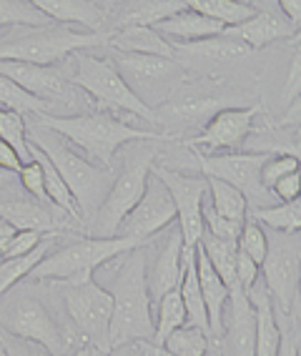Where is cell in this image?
Segmentation results:
<instances>
[{"instance_id":"603a6c76","label":"cell","mask_w":301,"mask_h":356,"mask_svg":"<svg viewBox=\"0 0 301 356\" xmlns=\"http://www.w3.org/2000/svg\"><path fill=\"white\" fill-rule=\"evenodd\" d=\"M196 276H199V289L204 296L206 306V318H209V339L216 341L221 337V324H224V309L229 304V289L224 286V281L218 279V274L211 268L206 254L201 246H196Z\"/></svg>"},{"instance_id":"ab89813d","label":"cell","mask_w":301,"mask_h":356,"mask_svg":"<svg viewBox=\"0 0 301 356\" xmlns=\"http://www.w3.org/2000/svg\"><path fill=\"white\" fill-rule=\"evenodd\" d=\"M51 20L33 6V0H0V31L3 28H38Z\"/></svg>"},{"instance_id":"3957f363","label":"cell","mask_w":301,"mask_h":356,"mask_svg":"<svg viewBox=\"0 0 301 356\" xmlns=\"http://www.w3.org/2000/svg\"><path fill=\"white\" fill-rule=\"evenodd\" d=\"M28 138H31V146L43 153L45 159L53 163L58 176L63 178L65 188L71 191L73 201L78 206V213H81V221L86 226L90 218L96 216V211L101 209V204L108 196L115 168H101V165L90 163L63 136L48 131L38 121H33L28 126Z\"/></svg>"},{"instance_id":"5b68a950","label":"cell","mask_w":301,"mask_h":356,"mask_svg":"<svg viewBox=\"0 0 301 356\" xmlns=\"http://www.w3.org/2000/svg\"><path fill=\"white\" fill-rule=\"evenodd\" d=\"M106 33L76 31L71 26L48 23L38 28H10L8 35L0 38V63L15 60V63L33 65H58L68 56H76L90 48H106L108 45Z\"/></svg>"},{"instance_id":"1f68e13d","label":"cell","mask_w":301,"mask_h":356,"mask_svg":"<svg viewBox=\"0 0 301 356\" xmlns=\"http://www.w3.org/2000/svg\"><path fill=\"white\" fill-rule=\"evenodd\" d=\"M58 238H60V236H48L38 248H33L31 254L0 261V299H3L10 289L18 286L20 281H26L28 276H31L33 268L38 266L40 261L53 251V243H56Z\"/></svg>"},{"instance_id":"9a60e30c","label":"cell","mask_w":301,"mask_h":356,"mask_svg":"<svg viewBox=\"0 0 301 356\" xmlns=\"http://www.w3.org/2000/svg\"><path fill=\"white\" fill-rule=\"evenodd\" d=\"M259 113H261L259 106H229V108L211 115L209 123L201 128L199 134L186 138L184 143L188 148H193V151L206 148L209 153L241 151V146H244L246 136L251 134Z\"/></svg>"},{"instance_id":"30bf717a","label":"cell","mask_w":301,"mask_h":356,"mask_svg":"<svg viewBox=\"0 0 301 356\" xmlns=\"http://www.w3.org/2000/svg\"><path fill=\"white\" fill-rule=\"evenodd\" d=\"M266 231V256L261 261V284L279 314L299 316L301 236Z\"/></svg>"},{"instance_id":"277c9868","label":"cell","mask_w":301,"mask_h":356,"mask_svg":"<svg viewBox=\"0 0 301 356\" xmlns=\"http://www.w3.org/2000/svg\"><path fill=\"white\" fill-rule=\"evenodd\" d=\"M123 148L126 151L121 156V168L115 171L108 196L96 211V216L83 226V234L90 238H113L121 221L141 201L151 168L158 163V140H133Z\"/></svg>"},{"instance_id":"f5cc1de1","label":"cell","mask_w":301,"mask_h":356,"mask_svg":"<svg viewBox=\"0 0 301 356\" xmlns=\"http://www.w3.org/2000/svg\"><path fill=\"white\" fill-rule=\"evenodd\" d=\"M13 236H15L13 226L0 218V251H3V254H6V246L10 243V238H13Z\"/></svg>"},{"instance_id":"484cf974","label":"cell","mask_w":301,"mask_h":356,"mask_svg":"<svg viewBox=\"0 0 301 356\" xmlns=\"http://www.w3.org/2000/svg\"><path fill=\"white\" fill-rule=\"evenodd\" d=\"M106 48H111L115 53H141V56H161L176 60L173 45L161 38L154 28H141V26L118 28V31L111 33Z\"/></svg>"},{"instance_id":"4dcf8cb0","label":"cell","mask_w":301,"mask_h":356,"mask_svg":"<svg viewBox=\"0 0 301 356\" xmlns=\"http://www.w3.org/2000/svg\"><path fill=\"white\" fill-rule=\"evenodd\" d=\"M201 251L206 254L211 268L218 274V279L224 281V286L229 289V293H244L238 289L236 281V243L234 241H218L213 236L204 234L199 241Z\"/></svg>"},{"instance_id":"7dc6e473","label":"cell","mask_w":301,"mask_h":356,"mask_svg":"<svg viewBox=\"0 0 301 356\" xmlns=\"http://www.w3.org/2000/svg\"><path fill=\"white\" fill-rule=\"evenodd\" d=\"M271 193H274L276 204H288V201H296V198H299V171L279 178V181L271 186Z\"/></svg>"},{"instance_id":"7c38bea8","label":"cell","mask_w":301,"mask_h":356,"mask_svg":"<svg viewBox=\"0 0 301 356\" xmlns=\"http://www.w3.org/2000/svg\"><path fill=\"white\" fill-rule=\"evenodd\" d=\"M229 108L226 96L216 88V83H191V86H176L171 96L166 101L156 106V126L163 128L161 134H166L171 138L181 136V131L188 128H204L211 115L218 111Z\"/></svg>"},{"instance_id":"6da1fadb","label":"cell","mask_w":301,"mask_h":356,"mask_svg":"<svg viewBox=\"0 0 301 356\" xmlns=\"http://www.w3.org/2000/svg\"><path fill=\"white\" fill-rule=\"evenodd\" d=\"M148 246L133 248L123 254L113 271L111 286V329H108V351L131 341H154V304L146 286V264Z\"/></svg>"},{"instance_id":"c3c4849f","label":"cell","mask_w":301,"mask_h":356,"mask_svg":"<svg viewBox=\"0 0 301 356\" xmlns=\"http://www.w3.org/2000/svg\"><path fill=\"white\" fill-rule=\"evenodd\" d=\"M20 168H23V165H20V161L13 153V148L0 140V171H8V173H15V176H18Z\"/></svg>"},{"instance_id":"7402d4cb","label":"cell","mask_w":301,"mask_h":356,"mask_svg":"<svg viewBox=\"0 0 301 356\" xmlns=\"http://www.w3.org/2000/svg\"><path fill=\"white\" fill-rule=\"evenodd\" d=\"M33 6L51 23L60 26L88 28V33H106L111 35V3H96V0H33Z\"/></svg>"},{"instance_id":"ba28073f","label":"cell","mask_w":301,"mask_h":356,"mask_svg":"<svg viewBox=\"0 0 301 356\" xmlns=\"http://www.w3.org/2000/svg\"><path fill=\"white\" fill-rule=\"evenodd\" d=\"M53 289L63 301L65 316L71 321L76 337L93 354H108V329H111V293L96 279L78 281H53Z\"/></svg>"},{"instance_id":"f35d334b","label":"cell","mask_w":301,"mask_h":356,"mask_svg":"<svg viewBox=\"0 0 301 356\" xmlns=\"http://www.w3.org/2000/svg\"><path fill=\"white\" fill-rule=\"evenodd\" d=\"M0 140L13 148L20 165L33 163L31 143H28V123L23 115L0 108Z\"/></svg>"},{"instance_id":"816d5d0a","label":"cell","mask_w":301,"mask_h":356,"mask_svg":"<svg viewBox=\"0 0 301 356\" xmlns=\"http://www.w3.org/2000/svg\"><path fill=\"white\" fill-rule=\"evenodd\" d=\"M276 3H279V10L286 15L288 23L299 31V23H301V3L299 0H276Z\"/></svg>"},{"instance_id":"4316f807","label":"cell","mask_w":301,"mask_h":356,"mask_svg":"<svg viewBox=\"0 0 301 356\" xmlns=\"http://www.w3.org/2000/svg\"><path fill=\"white\" fill-rule=\"evenodd\" d=\"M246 299L254 306V318H257L254 356H276V351H279V324H276L274 304H271L269 293H266L261 281L246 293Z\"/></svg>"},{"instance_id":"60d3db41","label":"cell","mask_w":301,"mask_h":356,"mask_svg":"<svg viewBox=\"0 0 301 356\" xmlns=\"http://www.w3.org/2000/svg\"><path fill=\"white\" fill-rule=\"evenodd\" d=\"M236 248L241 254L249 256L254 264L261 266L263 256H266V231H263L261 223H257L254 218L246 213L244 223H241V234L236 238Z\"/></svg>"},{"instance_id":"9f6ffc18","label":"cell","mask_w":301,"mask_h":356,"mask_svg":"<svg viewBox=\"0 0 301 356\" xmlns=\"http://www.w3.org/2000/svg\"><path fill=\"white\" fill-rule=\"evenodd\" d=\"M148 356H168V354H166V351L156 349V346H151V349H148Z\"/></svg>"},{"instance_id":"ee69618b","label":"cell","mask_w":301,"mask_h":356,"mask_svg":"<svg viewBox=\"0 0 301 356\" xmlns=\"http://www.w3.org/2000/svg\"><path fill=\"white\" fill-rule=\"evenodd\" d=\"M18 184L31 198H35V201H40V204H51V201H48V196H45L43 171H40V165H38V161H35V159H33V163L23 165V168L18 171Z\"/></svg>"},{"instance_id":"bcb514c9","label":"cell","mask_w":301,"mask_h":356,"mask_svg":"<svg viewBox=\"0 0 301 356\" xmlns=\"http://www.w3.org/2000/svg\"><path fill=\"white\" fill-rule=\"evenodd\" d=\"M236 281H238V289L244 293H249L251 289L261 281V268H259V264H254V261L246 254H241V251H236Z\"/></svg>"},{"instance_id":"836d02e7","label":"cell","mask_w":301,"mask_h":356,"mask_svg":"<svg viewBox=\"0 0 301 356\" xmlns=\"http://www.w3.org/2000/svg\"><path fill=\"white\" fill-rule=\"evenodd\" d=\"M154 341L151 346L161 349V343L166 341L168 334L181 326H186V309H184V301H181V293H179V286L168 291L163 299L156 304L154 309Z\"/></svg>"},{"instance_id":"44dd1931","label":"cell","mask_w":301,"mask_h":356,"mask_svg":"<svg viewBox=\"0 0 301 356\" xmlns=\"http://www.w3.org/2000/svg\"><path fill=\"white\" fill-rule=\"evenodd\" d=\"M221 356H254L257 346V318L246 293H231L224 309L221 337L216 339Z\"/></svg>"},{"instance_id":"7a4b0ae2","label":"cell","mask_w":301,"mask_h":356,"mask_svg":"<svg viewBox=\"0 0 301 356\" xmlns=\"http://www.w3.org/2000/svg\"><path fill=\"white\" fill-rule=\"evenodd\" d=\"M33 121H38L53 134L63 136L71 146L86 153L83 159L101 168H113L115 153L133 140H158V143L171 140L161 131H141L108 111H93L81 115H38Z\"/></svg>"},{"instance_id":"9c48e42d","label":"cell","mask_w":301,"mask_h":356,"mask_svg":"<svg viewBox=\"0 0 301 356\" xmlns=\"http://www.w3.org/2000/svg\"><path fill=\"white\" fill-rule=\"evenodd\" d=\"M73 58H76V70L68 73V83L73 88L86 90L93 101H98V106H101L98 111H108V113L121 111V113H129L131 118H141V121L156 126L154 108H148L146 103L136 96L111 60L93 56L88 51L76 53Z\"/></svg>"},{"instance_id":"db71d44e","label":"cell","mask_w":301,"mask_h":356,"mask_svg":"<svg viewBox=\"0 0 301 356\" xmlns=\"http://www.w3.org/2000/svg\"><path fill=\"white\" fill-rule=\"evenodd\" d=\"M18 181L15 173H8V171H0V188H6V186H13Z\"/></svg>"},{"instance_id":"52a82bcc","label":"cell","mask_w":301,"mask_h":356,"mask_svg":"<svg viewBox=\"0 0 301 356\" xmlns=\"http://www.w3.org/2000/svg\"><path fill=\"white\" fill-rule=\"evenodd\" d=\"M143 243L131 241V238H90V236H78L71 243L60 248H53L51 254L33 268L31 281L40 284H53V281H78V279H93V271L111 261L121 259L133 248H141Z\"/></svg>"},{"instance_id":"d6a6232c","label":"cell","mask_w":301,"mask_h":356,"mask_svg":"<svg viewBox=\"0 0 301 356\" xmlns=\"http://www.w3.org/2000/svg\"><path fill=\"white\" fill-rule=\"evenodd\" d=\"M186 6L188 10L213 20L221 28L238 26L254 15L251 3H244V0H188Z\"/></svg>"},{"instance_id":"ffe728a7","label":"cell","mask_w":301,"mask_h":356,"mask_svg":"<svg viewBox=\"0 0 301 356\" xmlns=\"http://www.w3.org/2000/svg\"><path fill=\"white\" fill-rule=\"evenodd\" d=\"M181 274H184V238H181L179 226L171 223L156 246L154 261L146 264V286L154 309L168 291L179 286Z\"/></svg>"},{"instance_id":"4fadbf2b","label":"cell","mask_w":301,"mask_h":356,"mask_svg":"<svg viewBox=\"0 0 301 356\" xmlns=\"http://www.w3.org/2000/svg\"><path fill=\"white\" fill-rule=\"evenodd\" d=\"M151 176H156L161 184L166 186L168 196H171L173 206H176V226L184 238V251L199 246L201 236H204V221H201V204L209 196V186L206 178L201 176H188L176 168H168L163 163H156L151 168Z\"/></svg>"},{"instance_id":"d590c367","label":"cell","mask_w":301,"mask_h":356,"mask_svg":"<svg viewBox=\"0 0 301 356\" xmlns=\"http://www.w3.org/2000/svg\"><path fill=\"white\" fill-rule=\"evenodd\" d=\"M206 186H209V201H211L213 211H216L218 216L244 223L246 213H249V204H246V198L236 188H231L229 184L216 181V178H206Z\"/></svg>"},{"instance_id":"cb8c5ba5","label":"cell","mask_w":301,"mask_h":356,"mask_svg":"<svg viewBox=\"0 0 301 356\" xmlns=\"http://www.w3.org/2000/svg\"><path fill=\"white\" fill-rule=\"evenodd\" d=\"M111 10H115L111 18L115 20L111 33L118 28L129 26H141V28H154L161 20L171 18V15L186 10V0H141V3H123L115 6L111 3Z\"/></svg>"},{"instance_id":"f907efd6","label":"cell","mask_w":301,"mask_h":356,"mask_svg":"<svg viewBox=\"0 0 301 356\" xmlns=\"http://www.w3.org/2000/svg\"><path fill=\"white\" fill-rule=\"evenodd\" d=\"M0 339H3V346H6L8 356H35V351L31 349V343L18 341V339L8 337V334H3V331H0Z\"/></svg>"},{"instance_id":"8992f818","label":"cell","mask_w":301,"mask_h":356,"mask_svg":"<svg viewBox=\"0 0 301 356\" xmlns=\"http://www.w3.org/2000/svg\"><path fill=\"white\" fill-rule=\"evenodd\" d=\"M0 331L18 341L35 343L45 354L60 356L73 351V337L51 309L33 293H18L15 289L0 299Z\"/></svg>"},{"instance_id":"d6986e66","label":"cell","mask_w":301,"mask_h":356,"mask_svg":"<svg viewBox=\"0 0 301 356\" xmlns=\"http://www.w3.org/2000/svg\"><path fill=\"white\" fill-rule=\"evenodd\" d=\"M111 63L121 73L123 81L129 83L136 96L141 93V88H161V86H168V90H176L173 81L181 78V73H184L179 60L161 56H141V53L113 51Z\"/></svg>"},{"instance_id":"11a10c76","label":"cell","mask_w":301,"mask_h":356,"mask_svg":"<svg viewBox=\"0 0 301 356\" xmlns=\"http://www.w3.org/2000/svg\"><path fill=\"white\" fill-rule=\"evenodd\" d=\"M35 356H51V354H35ZM60 356H93V351L90 349H86V346H81V349H73V351H68V354H60Z\"/></svg>"},{"instance_id":"74e56055","label":"cell","mask_w":301,"mask_h":356,"mask_svg":"<svg viewBox=\"0 0 301 356\" xmlns=\"http://www.w3.org/2000/svg\"><path fill=\"white\" fill-rule=\"evenodd\" d=\"M209 349H211L209 334L188 324L171 331L166 341L161 343V351H166L168 356H209Z\"/></svg>"},{"instance_id":"ac0fdd59","label":"cell","mask_w":301,"mask_h":356,"mask_svg":"<svg viewBox=\"0 0 301 356\" xmlns=\"http://www.w3.org/2000/svg\"><path fill=\"white\" fill-rule=\"evenodd\" d=\"M0 218L13 226V231H35L45 236H63L71 229L73 218L65 216L63 211L53 204H40L35 198H0Z\"/></svg>"},{"instance_id":"8d00e7d4","label":"cell","mask_w":301,"mask_h":356,"mask_svg":"<svg viewBox=\"0 0 301 356\" xmlns=\"http://www.w3.org/2000/svg\"><path fill=\"white\" fill-rule=\"evenodd\" d=\"M0 108L3 111H10V113H18V115H33V118H38V115H48L51 106L40 98L31 96L26 90L15 86L13 81H8V78L0 76Z\"/></svg>"},{"instance_id":"e575fe53","label":"cell","mask_w":301,"mask_h":356,"mask_svg":"<svg viewBox=\"0 0 301 356\" xmlns=\"http://www.w3.org/2000/svg\"><path fill=\"white\" fill-rule=\"evenodd\" d=\"M249 216L263 229L279 231V234H299L301 226V201H288V204H274L266 209H249Z\"/></svg>"},{"instance_id":"2e32d148","label":"cell","mask_w":301,"mask_h":356,"mask_svg":"<svg viewBox=\"0 0 301 356\" xmlns=\"http://www.w3.org/2000/svg\"><path fill=\"white\" fill-rule=\"evenodd\" d=\"M0 76L13 81L26 93L40 98L48 106L51 103H73V86L68 83V73L60 65H33L3 60L0 63Z\"/></svg>"},{"instance_id":"5bb4252c","label":"cell","mask_w":301,"mask_h":356,"mask_svg":"<svg viewBox=\"0 0 301 356\" xmlns=\"http://www.w3.org/2000/svg\"><path fill=\"white\" fill-rule=\"evenodd\" d=\"M171 223H176V206H173L171 196H168L166 186L161 184L156 176H151L141 201H138V204L131 209L129 216L121 221L115 236L131 238V241H138V243H143V246H148V243L154 241L158 234H163Z\"/></svg>"},{"instance_id":"680465c9","label":"cell","mask_w":301,"mask_h":356,"mask_svg":"<svg viewBox=\"0 0 301 356\" xmlns=\"http://www.w3.org/2000/svg\"><path fill=\"white\" fill-rule=\"evenodd\" d=\"M0 261H3V251H0Z\"/></svg>"},{"instance_id":"f546056e","label":"cell","mask_w":301,"mask_h":356,"mask_svg":"<svg viewBox=\"0 0 301 356\" xmlns=\"http://www.w3.org/2000/svg\"><path fill=\"white\" fill-rule=\"evenodd\" d=\"M179 293L184 309H186V324L209 334V318H206L204 296H201L199 276H196V248L184 251V274L179 281Z\"/></svg>"},{"instance_id":"e0dca14e","label":"cell","mask_w":301,"mask_h":356,"mask_svg":"<svg viewBox=\"0 0 301 356\" xmlns=\"http://www.w3.org/2000/svg\"><path fill=\"white\" fill-rule=\"evenodd\" d=\"M254 8V15L238 26L224 28L221 35L234 40H241V43L249 48L251 53L261 51L263 45L276 43V40L284 38H296V28L286 20V15L279 10V3L271 0V3H263V0H254L251 3Z\"/></svg>"},{"instance_id":"f6af8a7d","label":"cell","mask_w":301,"mask_h":356,"mask_svg":"<svg viewBox=\"0 0 301 356\" xmlns=\"http://www.w3.org/2000/svg\"><path fill=\"white\" fill-rule=\"evenodd\" d=\"M48 236L35 234V231H15V236L10 238V243L6 246V254L3 259H15V256H26L31 254L33 248H38Z\"/></svg>"},{"instance_id":"f1b7e54d","label":"cell","mask_w":301,"mask_h":356,"mask_svg":"<svg viewBox=\"0 0 301 356\" xmlns=\"http://www.w3.org/2000/svg\"><path fill=\"white\" fill-rule=\"evenodd\" d=\"M244 153H261V156H294L299 159V134L291 126H263L251 128V134L244 140Z\"/></svg>"},{"instance_id":"83f0119b","label":"cell","mask_w":301,"mask_h":356,"mask_svg":"<svg viewBox=\"0 0 301 356\" xmlns=\"http://www.w3.org/2000/svg\"><path fill=\"white\" fill-rule=\"evenodd\" d=\"M173 53L176 58H188V60H199V63H229V60H238V58L249 56V48H246L241 40L226 38V35H213V38L196 40V43L186 45H173Z\"/></svg>"},{"instance_id":"b9f144b4","label":"cell","mask_w":301,"mask_h":356,"mask_svg":"<svg viewBox=\"0 0 301 356\" xmlns=\"http://www.w3.org/2000/svg\"><path fill=\"white\" fill-rule=\"evenodd\" d=\"M276 314V324H279V351L276 356H299L301 354V337H299V316H286V314Z\"/></svg>"},{"instance_id":"681fc988","label":"cell","mask_w":301,"mask_h":356,"mask_svg":"<svg viewBox=\"0 0 301 356\" xmlns=\"http://www.w3.org/2000/svg\"><path fill=\"white\" fill-rule=\"evenodd\" d=\"M148 349H151V343L131 341V343H121V346L111 349L106 356H148Z\"/></svg>"},{"instance_id":"d4e9b609","label":"cell","mask_w":301,"mask_h":356,"mask_svg":"<svg viewBox=\"0 0 301 356\" xmlns=\"http://www.w3.org/2000/svg\"><path fill=\"white\" fill-rule=\"evenodd\" d=\"M154 31L158 33L161 38L171 45H186V43H196V40L204 38H213V35H221L224 28L213 23V20L204 18V15L193 13V10H181V13L171 15V18L156 23Z\"/></svg>"},{"instance_id":"7bdbcfd3","label":"cell","mask_w":301,"mask_h":356,"mask_svg":"<svg viewBox=\"0 0 301 356\" xmlns=\"http://www.w3.org/2000/svg\"><path fill=\"white\" fill-rule=\"evenodd\" d=\"M296 171H299V159H294V156H269L261 168V186L271 191V186H274L279 178L288 176V173H296Z\"/></svg>"},{"instance_id":"6f0895ef","label":"cell","mask_w":301,"mask_h":356,"mask_svg":"<svg viewBox=\"0 0 301 356\" xmlns=\"http://www.w3.org/2000/svg\"><path fill=\"white\" fill-rule=\"evenodd\" d=\"M0 356H8V351H6V346H3V339H0Z\"/></svg>"},{"instance_id":"8fae6325","label":"cell","mask_w":301,"mask_h":356,"mask_svg":"<svg viewBox=\"0 0 301 356\" xmlns=\"http://www.w3.org/2000/svg\"><path fill=\"white\" fill-rule=\"evenodd\" d=\"M193 159L199 163V173L204 178L224 181L231 188H236L246 198L249 209H266L274 206L276 198L269 188L261 186V168L269 156L261 153H201L193 151Z\"/></svg>"}]
</instances>
